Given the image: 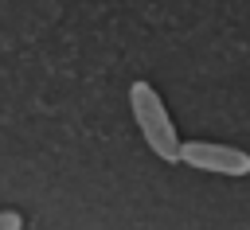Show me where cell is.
I'll list each match as a JSON object with an SVG mask.
<instances>
[{
  "mask_svg": "<svg viewBox=\"0 0 250 230\" xmlns=\"http://www.w3.org/2000/svg\"><path fill=\"white\" fill-rule=\"evenodd\" d=\"M129 109H133V121L141 129V140L152 148V156H160L164 164H180V133L172 125V113L164 109V97L156 94L152 82L137 78L129 86Z\"/></svg>",
  "mask_w": 250,
  "mask_h": 230,
  "instance_id": "6da1fadb",
  "label": "cell"
},
{
  "mask_svg": "<svg viewBox=\"0 0 250 230\" xmlns=\"http://www.w3.org/2000/svg\"><path fill=\"white\" fill-rule=\"evenodd\" d=\"M0 230H23V214L20 211H0Z\"/></svg>",
  "mask_w": 250,
  "mask_h": 230,
  "instance_id": "3957f363",
  "label": "cell"
},
{
  "mask_svg": "<svg viewBox=\"0 0 250 230\" xmlns=\"http://www.w3.org/2000/svg\"><path fill=\"white\" fill-rule=\"evenodd\" d=\"M180 164L195 168V172H211V175H250V152L234 148V144H219V140H184L180 144Z\"/></svg>",
  "mask_w": 250,
  "mask_h": 230,
  "instance_id": "7a4b0ae2",
  "label": "cell"
}]
</instances>
